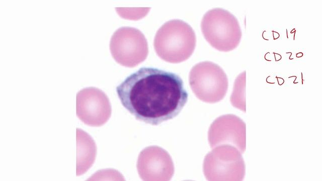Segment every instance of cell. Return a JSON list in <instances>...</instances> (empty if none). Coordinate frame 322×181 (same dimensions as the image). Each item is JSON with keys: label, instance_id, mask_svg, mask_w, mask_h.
Returning <instances> with one entry per match:
<instances>
[{"label": "cell", "instance_id": "cell-9", "mask_svg": "<svg viewBox=\"0 0 322 181\" xmlns=\"http://www.w3.org/2000/svg\"><path fill=\"white\" fill-rule=\"evenodd\" d=\"M246 82V72L240 74L236 79L234 90L231 97V102L233 106L246 111V104L245 98V89Z\"/></svg>", "mask_w": 322, "mask_h": 181}, {"label": "cell", "instance_id": "cell-3", "mask_svg": "<svg viewBox=\"0 0 322 181\" xmlns=\"http://www.w3.org/2000/svg\"><path fill=\"white\" fill-rule=\"evenodd\" d=\"M201 27L206 41L220 51H231L240 41L242 33L238 21L226 10H209L202 18Z\"/></svg>", "mask_w": 322, "mask_h": 181}, {"label": "cell", "instance_id": "cell-4", "mask_svg": "<svg viewBox=\"0 0 322 181\" xmlns=\"http://www.w3.org/2000/svg\"><path fill=\"white\" fill-rule=\"evenodd\" d=\"M190 85L201 100L215 103L223 99L228 88V79L217 64L204 61L196 64L189 75Z\"/></svg>", "mask_w": 322, "mask_h": 181}, {"label": "cell", "instance_id": "cell-8", "mask_svg": "<svg viewBox=\"0 0 322 181\" xmlns=\"http://www.w3.org/2000/svg\"><path fill=\"white\" fill-rule=\"evenodd\" d=\"M210 140L212 146L226 141H230L244 152L246 148V125L234 115L221 116L211 127Z\"/></svg>", "mask_w": 322, "mask_h": 181}, {"label": "cell", "instance_id": "cell-1", "mask_svg": "<svg viewBox=\"0 0 322 181\" xmlns=\"http://www.w3.org/2000/svg\"><path fill=\"white\" fill-rule=\"evenodd\" d=\"M123 106L135 118L152 125L177 116L187 103L188 93L177 74L143 67L116 87Z\"/></svg>", "mask_w": 322, "mask_h": 181}, {"label": "cell", "instance_id": "cell-2", "mask_svg": "<svg viewBox=\"0 0 322 181\" xmlns=\"http://www.w3.org/2000/svg\"><path fill=\"white\" fill-rule=\"evenodd\" d=\"M196 43L195 32L189 24L181 20H172L166 22L157 30L153 45L161 59L176 63L190 57Z\"/></svg>", "mask_w": 322, "mask_h": 181}, {"label": "cell", "instance_id": "cell-5", "mask_svg": "<svg viewBox=\"0 0 322 181\" xmlns=\"http://www.w3.org/2000/svg\"><path fill=\"white\" fill-rule=\"evenodd\" d=\"M110 50L114 59L122 66L133 67L143 62L148 53L147 40L138 29L122 27L113 34Z\"/></svg>", "mask_w": 322, "mask_h": 181}, {"label": "cell", "instance_id": "cell-6", "mask_svg": "<svg viewBox=\"0 0 322 181\" xmlns=\"http://www.w3.org/2000/svg\"><path fill=\"white\" fill-rule=\"evenodd\" d=\"M76 112L85 124L94 127L104 124L111 115V106L106 95L101 89L89 87L76 95Z\"/></svg>", "mask_w": 322, "mask_h": 181}, {"label": "cell", "instance_id": "cell-7", "mask_svg": "<svg viewBox=\"0 0 322 181\" xmlns=\"http://www.w3.org/2000/svg\"><path fill=\"white\" fill-rule=\"evenodd\" d=\"M245 170L242 157L233 147H219L208 157L207 174L211 180H242Z\"/></svg>", "mask_w": 322, "mask_h": 181}]
</instances>
